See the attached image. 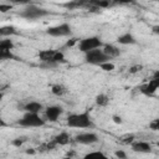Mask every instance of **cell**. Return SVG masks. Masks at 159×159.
Returning a JSON list of instances; mask_svg holds the SVG:
<instances>
[{
    "label": "cell",
    "instance_id": "1",
    "mask_svg": "<svg viewBox=\"0 0 159 159\" xmlns=\"http://www.w3.org/2000/svg\"><path fill=\"white\" fill-rule=\"evenodd\" d=\"M41 66L46 68H55L60 63L65 62V55L60 50H41L39 52Z\"/></svg>",
    "mask_w": 159,
    "mask_h": 159
},
{
    "label": "cell",
    "instance_id": "2",
    "mask_svg": "<svg viewBox=\"0 0 159 159\" xmlns=\"http://www.w3.org/2000/svg\"><path fill=\"white\" fill-rule=\"evenodd\" d=\"M67 125L70 128H92L93 127V122L91 118L89 112H81V113H73L70 114L67 117Z\"/></svg>",
    "mask_w": 159,
    "mask_h": 159
},
{
    "label": "cell",
    "instance_id": "3",
    "mask_svg": "<svg viewBox=\"0 0 159 159\" xmlns=\"http://www.w3.org/2000/svg\"><path fill=\"white\" fill-rule=\"evenodd\" d=\"M17 123L21 127H26V128H39V127H43L46 124V120L40 116V113L25 112V114L19 119Z\"/></svg>",
    "mask_w": 159,
    "mask_h": 159
},
{
    "label": "cell",
    "instance_id": "4",
    "mask_svg": "<svg viewBox=\"0 0 159 159\" xmlns=\"http://www.w3.org/2000/svg\"><path fill=\"white\" fill-rule=\"evenodd\" d=\"M48 14H50L48 10H46L43 7H40L35 4H29L20 12V16L25 20H37V19H42V17L47 16Z\"/></svg>",
    "mask_w": 159,
    "mask_h": 159
},
{
    "label": "cell",
    "instance_id": "5",
    "mask_svg": "<svg viewBox=\"0 0 159 159\" xmlns=\"http://www.w3.org/2000/svg\"><path fill=\"white\" fill-rule=\"evenodd\" d=\"M109 60H111V58L102 51V47L91 50V51H88V52L84 53V62L88 63V65L99 66L101 63L107 62V61H109Z\"/></svg>",
    "mask_w": 159,
    "mask_h": 159
},
{
    "label": "cell",
    "instance_id": "6",
    "mask_svg": "<svg viewBox=\"0 0 159 159\" xmlns=\"http://www.w3.org/2000/svg\"><path fill=\"white\" fill-rule=\"evenodd\" d=\"M104 43L102 42V40L98 37V36H89V37H86V39H82L78 41V50L83 53L91 51V50H94V48H99L102 47Z\"/></svg>",
    "mask_w": 159,
    "mask_h": 159
},
{
    "label": "cell",
    "instance_id": "7",
    "mask_svg": "<svg viewBox=\"0 0 159 159\" xmlns=\"http://www.w3.org/2000/svg\"><path fill=\"white\" fill-rule=\"evenodd\" d=\"M46 34L52 37H67L72 35V27L68 22H62V24L47 27Z\"/></svg>",
    "mask_w": 159,
    "mask_h": 159
},
{
    "label": "cell",
    "instance_id": "8",
    "mask_svg": "<svg viewBox=\"0 0 159 159\" xmlns=\"http://www.w3.org/2000/svg\"><path fill=\"white\" fill-rule=\"evenodd\" d=\"M158 87H159V77H158V73H157L149 82L142 84V86L139 87V91H140L144 96H148V97H149V96H153V94L157 92Z\"/></svg>",
    "mask_w": 159,
    "mask_h": 159
},
{
    "label": "cell",
    "instance_id": "9",
    "mask_svg": "<svg viewBox=\"0 0 159 159\" xmlns=\"http://www.w3.org/2000/svg\"><path fill=\"white\" fill-rule=\"evenodd\" d=\"M75 142L83 145H91L98 142V135L93 132H82L75 137Z\"/></svg>",
    "mask_w": 159,
    "mask_h": 159
},
{
    "label": "cell",
    "instance_id": "10",
    "mask_svg": "<svg viewBox=\"0 0 159 159\" xmlns=\"http://www.w3.org/2000/svg\"><path fill=\"white\" fill-rule=\"evenodd\" d=\"M12 48H14V43L11 40H1L0 41V61L14 58V55L11 52Z\"/></svg>",
    "mask_w": 159,
    "mask_h": 159
},
{
    "label": "cell",
    "instance_id": "11",
    "mask_svg": "<svg viewBox=\"0 0 159 159\" xmlns=\"http://www.w3.org/2000/svg\"><path fill=\"white\" fill-rule=\"evenodd\" d=\"M62 113H63V108L61 106H50L45 109V120L56 122Z\"/></svg>",
    "mask_w": 159,
    "mask_h": 159
},
{
    "label": "cell",
    "instance_id": "12",
    "mask_svg": "<svg viewBox=\"0 0 159 159\" xmlns=\"http://www.w3.org/2000/svg\"><path fill=\"white\" fill-rule=\"evenodd\" d=\"M130 147H132V150L135 152V153H150L152 152V145L148 142H144V140L133 142L130 144Z\"/></svg>",
    "mask_w": 159,
    "mask_h": 159
},
{
    "label": "cell",
    "instance_id": "13",
    "mask_svg": "<svg viewBox=\"0 0 159 159\" xmlns=\"http://www.w3.org/2000/svg\"><path fill=\"white\" fill-rule=\"evenodd\" d=\"M103 48H102V51L112 60V58H114V57H118L119 55H120V50L117 47V46H114V45H112V43H107V45H103L102 46Z\"/></svg>",
    "mask_w": 159,
    "mask_h": 159
},
{
    "label": "cell",
    "instance_id": "14",
    "mask_svg": "<svg viewBox=\"0 0 159 159\" xmlns=\"http://www.w3.org/2000/svg\"><path fill=\"white\" fill-rule=\"evenodd\" d=\"M43 109L42 103L37 102V101H30L27 103L24 104V111L25 112H32V113H41V111Z\"/></svg>",
    "mask_w": 159,
    "mask_h": 159
},
{
    "label": "cell",
    "instance_id": "15",
    "mask_svg": "<svg viewBox=\"0 0 159 159\" xmlns=\"http://www.w3.org/2000/svg\"><path fill=\"white\" fill-rule=\"evenodd\" d=\"M117 42L120 45H134L137 43V40L130 32H124L117 37Z\"/></svg>",
    "mask_w": 159,
    "mask_h": 159
},
{
    "label": "cell",
    "instance_id": "16",
    "mask_svg": "<svg viewBox=\"0 0 159 159\" xmlns=\"http://www.w3.org/2000/svg\"><path fill=\"white\" fill-rule=\"evenodd\" d=\"M52 142L56 145H66L70 142V134L67 132H61L57 135H55V138L52 139Z\"/></svg>",
    "mask_w": 159,
    "mask_h": 159
},
{
    "label": "cell",
    "instance_id": "17",
    "mask_svg": "<svg viewBox=\"0 0 159 159\" xmlns=\"http://www.w3.org/2000/svg\"><path fill=\"white\" fill-rule=\"evenodd\" d=\"M16 32L15 26L12 25H4L0 26V37H9L11 35H14Z\"/></svg>",
    "mask_w": 159,
    "mask_h": 159
},
{
    "label": "cell",
    "instance_id": "18",
    "mask_svg": "<svg viewBox=\"0 0 159 159\" xmlns=\"http://www.w3.org/2000/svg\"><path fill=\"white\" fill-rule=\"evenodd\" d=\"M51 92H52L55 96L61 97V96H63V94L67 92V89H66V87H65L63 84L56 83V84H52V87H51Z\"/></svg>",
    "mask_w": 159,
    "mask_h": 159
},
{
    "label": "cell",
    "instance_id": "19",
    "mask_svg": "<svg viewBox=\"0 0 159 159\" xmlns=\"http://www.w3.org/2000/svg\"><path fill=\"white\" fill-rule=\"evenodd\" d=\"M96 103H97V106H99V107H106V106H108V103H109V97H108L107 94H104V93H99V94L96 97Z\"/></svg>",
    "mask_w": 159,
    "mask_h": 159
},
{
    "label": "cell",
    "instance_id": "20",
    "mask_svg": "<svg viewBox=\"0 0 159 159\" xmlns=\"http://www.w3.org/2000/svg\"><path fill=\"white\" fill-rule=\"evenodd\" d=\"M99 67L103 70V71H107V72H109V71H113L114 70V63H112L111 61H107V62H103V63H101L99 65Z\"/></svg>",
    "mask_w": 159,
    "mask_h": 159
},
{
    "label": "cell",
    "instance_id": "21",
    "mask_svg": "<svg viewBox=\"0 0 159 159\" xmlns=\"http://www.w3.org/2000/svg\"><path fill=\"white\" fill-rule=\"evenodd\" d=\"M92 157H102V158H106V155L102 153V152H89L84 155V158H92Z\"/></svg>",
    "mask_w": 159,
    "mask_h": 159
},
{
    "label": "cell",
    "instance_id": "22",
    "mask_svg": "<svg viewBox=\"0 0 159 159\" xmlns=\"http://www.w3.org/2000/svg\"><path fill=\"white\" fill-rule=\"evenodd\" d=\"M113 4H119V5H129V4H134L135 0H112Z\"/></svg>",
    "mask_w": 159,
    "mask_h": 159
},
{
    "label": "cell",
    "instance_id": "23",
    "mask_svg": "<svg viewBox=\"0 0 159 159\" xmlns=\"http://www.w3.org/2000/svg\"><path fill=\"white\" fill-rule=\"evenodd\" d=\"M11 4H0V12H7L9 10H11Z\"/></svg>",
    "mask_w": 159,
    "mask_h": 159
},
{
    "label": "cell",
    "instance_id": "24",
    "mask_svg": "<svg viewBox=\"0 0 159 159\" xmlns=\"http://www.w3.org/2000/svg\"><path fill=\"white\" fill-rule=\"evenodd\" d=\"M149 128L153 129V130H158V129H159V119H154V120L149 124Z\"/></svg>",
    "mask_w": 159,
    "mask_h": 159
},
{
    "label": "cell",
    "instance_id": "25",
    "mask_svg": "<svg viewBox=\"0 0 159 159\" xmlns=\"http://www.w3.org/2000/svg\"><path fill=\"white\" fill-rule=\"evenodd\" d=\"M12 4H20V5H29L31 4V0H10Z\"/></svg>",
    "mask_w": 159,
    "mask_h": 159
},
{
    "label": "cell",
    "instance_id": "26",
    "mask_svg": "<svg viewBox=\"0 0 159 159\" xmlns=\"http://www.w3.org/2000/svg\"><path fill=\"white\" fill-rule=\"evenodd\" d=\"M116 157L117 158H119V159H125L127 158V154H125V152H123V150H117L116 152Z\"/></svg>",
    "mask_w": 159,
    "mask_h": 159
},
{
    "label": "cell",
    "instance_id": "27",
    "mask_svg": "<svg viewBox=\"0 0 159 159\" xmlns=\"http://www.w3.org/2000/svg\"><path fill=\"white\" fill-rule=\"evenodd\" d=\"M76 42H78V40H77V39H71V40H68V41L65 43V46H66V47H72Z\"/></svg>",
    "mask_w": 159,
    "mask_h": 159
},
{
    "label": "cell",
    "instance_id": "28",
    "mask_svg": "<svg viewBox=\"0 0 159 159\" xmlns=\"http://www.w3.org/2000/svg\"><path fill=\"white\" fill-rule=\"evenodd\" d=\"M112 119H113V122H114V123H117V124H120V123L123 122V120H122V118H120L119 116H113V117H112Z\"/></svg>",
    "mask_w": 159,
    "mask_h": 159
},
{
    "label": "cell",
    "instance_id": "29",
    "mask_svg": "<svg viewBox=\"0 0 159 159\" xmlns=\"http://www.w3.org/2000/svg\"><path fill=\"white\" fill-rule=\"evenodd\" d=\"M140 68H142V66H139V65H137V66H134V67H132V68L129 70V72H132V73H134V72H138V71H140Z\"/></svg>",
    "mask_w": 159,
    "mask_h": 159
},
{
    "label": "cell",
    "instance_id": "30",
    "mask_svg": "<svg viewBox=\"0 0 159 159\" xmlns=\"http://www.w3.org/2000/svg\"><path fill=\"white\" fill-rule=\"evenodd\" d=\"M12 143H14V145H16V147H19V145H21V144H22V140H20V138H19V139H16V140H14Z\"/></svg>",
    "mask_w": 159,
    "mask_h": 159
},
{
    "label": "cell",
    "instance_id": "31",
    "mask_svg": "<svg viewBox=\"0 0 159 159\" xmlns=\"http://www.w3.org/2000/svg\"><path fill=\"white\" fill-rule=\"evenodd\" d=\"M0 125H4V120H2V118L0 117Z\"/></svg>",
    "mask_w": 159,
    "mask_h": 159
}]
</instances>
